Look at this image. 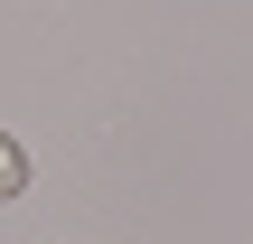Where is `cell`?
I'll use <instances>...</instances> for the list:
<instances>
[{"mask_svg":"<svg viewBox=\"0 0 253 244\" xmlns=\"http://www.w3.org/2000/svg\"><path fill=\"white\" fill-rule=\"evenodd\" d=\"M19 188H28V150H19V141H9V132H0V207H9V197H19Z\"/></svg>","mask_w":253,"mask_h":244,"instance_id":"6da1fadb","label":"cell"}]
</instances>
